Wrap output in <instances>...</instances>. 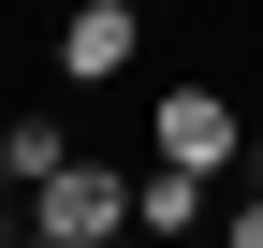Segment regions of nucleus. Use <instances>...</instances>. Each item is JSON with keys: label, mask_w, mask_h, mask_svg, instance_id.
<instances>
[{"label": "nucleus", "mask_w": 263, "mask_h": 248, "mask_svg": "<svg viewBox=\"0 0 263 248\" xmlns=\"http://www.w3.org/2000/svg\"><path fill=\"white\" fill-rule=\"evenodd\" d=\"M29 234H44V248H103V234H132V175H103V161L29 175Z\"/></svg>", "instance_id": "f257e3e1"}, {"label": "nucleus", "mask_w": 263, "mask_h": 248, "mask_svg": "<svg viewBox=\"0 0 263 248\" xmlns=\"http://www.w3.org/2000/svg\"><path fill=\"white\" fill-rule=\"evenodd\" d=\"M146 146H161V161H190V175H219V161H249V132H234V102H219L205 73L146 102Z\"/></svg>", "instance_id": "f03ea898"}, {"label": "nucleus", "mask_w": 263, "mask_h": 248, "mask_svg": "<svg viewBox=\"0 0 263 248\" xmlns=\"http://www.w3.org/2000/svg\"><path fill=\"white\" fill-rule=\"evenodd\" d=\"M132 58H146V15H132V0H73V15H59V73L73 88L132 73Z\"/></svg>", "instance_id": "7ed1b4c3"}, {"label": "nucleus", "mask_w": 263, "mask_h": 248, "mask_svg": "<svg viewBox=\"0 0 263 248\" xmlns=\"http://www.w3.org/2000/svg\"><path fill=\"white\" fill-rule=\"evenodd\" d=\"M132 234H205V175L146 146V175H132Z\"/></svg>", "instance_id": "20e7f679"}, {"label": "nucleus", "mask_w": 263, "mask_h": 248, "mask_svg": "<svg viewBox=\"0 0 263 248\" xmlns=\"http://www.w3.org/2000/svg\"><path fill=\"white\" fill-rule=\"evenodd\" d=\"M0 146H15V190H29V175H59V161H73V132H59L44 102H29V117H0Z\"/></svg>", "instance_id": "39448f33"}, {"label": "nucleus", "mask_w": 263, "mask_h": 248, "mask_svg": "<svg viewBox=\"0 0 263 248\" xmlns=\"http://www.w3.org/2000/svg\"><path fill=\"white\" fill-rule=\"evenodd\" d=\"M0 190H15V146H0Z\"/></svg>", "instance_id": "423d86ee"}, {"label": "nucleus", "mask_w": 263, "mask_h": 248, "mask_svg": "<svg viewBox=\"0 0 263 248\" xmlns=\"http://www.w3.org/2000/svg\"><path fill=\"white\" fill-rule=\"evenodd\" d=\"M15 219H29V204H0V234H15Z\"/></svg>", "instance_id": "0eeeda50"}, {"label": "nucleus", "mask_w": 263, "mask_h": 248, "mask_svg": "<svg viewBox=\"0 0 263 248\" xmlns=\"http://www.w3.org/2000/svg\"><path fill=\"white\" fill-rule=\"evenodd\" d=\"M249 190H263V146H249Z\"/></svg>", "instance_id": "6e6552de"}]
</instances>
